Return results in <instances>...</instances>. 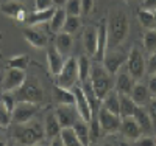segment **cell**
<instances>
[{"mask_svg": "<svg viewBox=\"0 0 156 146\" xmlns=\"http://www.w3.org/2000/svg\"><path fill=\"white\" fill-rule=\"evenodd\" d=\"M128 31H129L128 16L123 11H117L108 23V47L115 48L120 44H123V41L128 36Z\"/></svg>", "mask_w": 156, "mask_h": 146, "instance_id": "1", "label": "cell"}, {"mask_svg": "<svg viewBox=\"0 0 156 146\" xmlns=\"http://www.w3.org/2000/svg\"><path fill=\"white\" fill-rule=\"evenodd\" d=\"M89 81L92 84L95 95L103 100L109 90H112V75L106 72V69L100 64H92L89 75Z\"/></svg>", "mask_w": 156, "mask_h": 146, "instance_id": "2", "label": "cell"}, {"mask_svg": "<svg viewBox=\"0 0 156 146\" xmlns=\"http://www.w3.org/2000/svg\"><path fill=\"white\" fill-rule=\"evenodd\" d=\"M44 124H41L39 121H28L25 124H19V127L14 132V138L20 144H37L41 140H44Z\"/></svg>", "mask_w": 156, "mask_h": 146, "instance_id": "3", "label": "cell"}, {"mask_svg": "<svg viewBox=\"0 0 156 146\" xmlns=\"http://www.w3.org/2000/svg\"><path fill=\"white\" fill-rule=\"evenodd\" d=\"M78 83V64L73 56H69L64 61L62 69L56 75V86L62 89H72Z\"/></svg>", "mask_w": 156, "mask_h": 146, "instance_id": "4", "label": "cell"}, {"mask_svg": "<svg viewBox=\"0 0 156 146\" xmlns=\"http://www.w3.org/2000/svg\"><path fill=\"white\" fill-rule=\"evenodd\" d=\"M14 95L17 101H27V103H34V104H41L44 101V90L34 81H27L17 89L14 90Z\"/></svg>", "mask_w": 156, "mask_h": 146, "instance_id": "5", "label": "cell"}, {"mask_svg": "<svg viewBox=\"0 0 156 146\" xmlns=\"http://www.w3.org/2000/svg\"><path fill=\"white\" fill-rule=\"evenodd\" d=\"M126 72L131 75V78L134 81H139V79L145 75V59L142 56V53L139 48L133 47L129 50V53L126 55Z\"/></svg>", "mask_w": 156, "mask_h": 146, "instance_id": "6", "label": "cell"}, {"mask_svg": "<svg viewBox=\"0 0 156 146\" xmlns=\"http://www.w3.org/2000/svg\"><path fill=\"white\" fill-rule=\"evenodd\" d=\"M36 112H37V104L27 103V101H17L11 112V121L16 124H25L33 120Z\"/></svg>", "mask_w": 156, "mask_h": 146, "instance_id": "7", "label": "cell"}, {"mask_svg": "<svg viewBox=\"0 0 156 146\" xmlns=\"http://www.w3.org/2000/svg\"><path fill=\"white\" fill-rule=\"evenodd\" d=\"M125 61H126L125 51L119 50V47H115V48H112L109 51L106 50L105 56H103V59H101V65L106 69L108 73L115 75L117 72L122 69V65L125 64Z\"/></svg>", "mask_w": 156, "mask_h": 146, "instance_id": "8", "label": "cell"}, {"mask_svg": "<svg viewBox=\"0 0 156 146\" xmlns=\"http://www.w3.org/2000/svg\"><path fill=\"white\" fill-rule=\"evenodd\" d=\"M97 120L100 123L103 134H114V132L119 131L122 118H120V115H115V114L106 110L103 106H100V109L97 112Z\"/></svg>", "mask_w": 156, "mask_h": 146, "instance_id": "9", "label": "cell"}, {"mask_svg": "<svg viewBox=\"0 0 156 146\" xmlns=\"http://www.w3.org/2000/svg\"><path fill=\"white\" fill-rule=\"evenodd\" d=\"M25 79H27V73H25V70L8 67V70L3 73L2 89H3V92H14L25 83Z\"/></svg>", "mask_w": 156, "mask_h": 146, "instance_id": "10", "label": "cell"}, {"mask_svg": "<svg viewBox=\"0 0 156 146\" xmlns=\"http://www.w3.org/2000/svg\"><path fill=\"white\" fill-rule=\"evenodd\" d=\"M72 92H73V97H75V109L78 112V117L89 123L92 120L94 114H92V109H90V106H89V103H87V100L83 93L81 86H73Z\"/></svg>", "mask_w": 156, "mask_h": 146, "instance_id": "11", "label": "cell"}, {"mask_svg": "<svg viewBox=\"0 0 156 146\" xmlns=\"http://www.w3.org/2000/svg\"><path fill=\"white\" fill-rule=\"evenodd\" d=\"M0 12H3L5 16L17 19V20H25V6L20 0H5V2L0 5Z\"/></svg>", "mask_w": 156, "mask_h": 146, "instance_id": "12", "label": "cell"}, {"mask_svg": "<svg viewBox=\"0 0 156 146\" xmlns=\"http://www.w3.org/2000/svg\"><path fill=\"white\" fill-rule=\"evenodd\" d=\"M55 115L58 118L61 127H66V126H72L75 123L78 112L75 109V104H58Z\"/></svg>", "mask_w": 156, "mask_h": 146, "instance_id": "13", "label": "cell"}, {"mask_svg": "<svg viewBox=\"0 0 156 146\" xmlns=\"http://www.w3.org/2000/svg\"><path fill=\"white\" fill-rule=\"evenodd\" d=\"M119 131L122 132V135L128 140H137L140 135H142V131L137 124V121L131 117H123L120 120V127Z\"/></svg>", "mask_w": 156, "mask_h": 146, "instance_id": "14", "label": "cell"}, {"mask_svg": "<svg viewBox=\"0 0 156 146\" xmlns=\"http://www.w3.org/2000/svg\"><path fill=\"white\" fill-rule=\"evenodd\" d=\"M106 50H108V22L101 20V23L97 26V51L94 58L97 61H101Z\"/></svg>", "mask_w": 156, "mask_h": 146, "instance_id": "15", "label": "cell"}, {"mask_svg": "<svg viewBox=\"0 0 156 146\" xmlns=\"http://www.w3.org/2000/svg\"><path fill=\"white\" fill-rule=\"evenodd\" d=\"M55 8L56 6H51V8H47V9H34L33 12H28L25 16V23L28 26H37V25H42L45 22L50 20V17L53 16L55 12Z\"/></svg>", "mask_w": 156, "mask_h": 146, "instance_id": "16", "label": "cell"}, {"mask_svg": "<svg viewBox=\"0 0 156 146\" xmlns=\"http://www.w3.org/2000/svg\"><path fill=\"white\" fill-rule=\"evenodd\" d=\"M64 61H66V58L55 48V45L48 47V50H47V65H48V70H50L51 75L56 76L59 73V70L64 65Z\"/></svg>", "mask_w": 156, "mask_h": 146, "instance_id": "17", "label": "cell"}, {"mask_svg": "<svg viewBox=\"0 0 156 146\" xmlns=\"http://www.w3.org/2000/svg\"><path fill=\"white\" fill-rule=\"evenodd\" d=\"M134 79L131 78L128 72H117V81H115V90L119 92L120 95H129L134 86Z\"/></svg>", "mask_w": 156, "mask_h": 146, "instance_id": "18", "label": "cell"}, {"mask_svg": "<svg viewBox=\"0 0 156 146\" xmlns=\"http://www.w3.org/2000/svg\"><path fill=\"white\" fill-rule=\"evenodd\" d=\"M133 118L137 121L140 131H142V134H148V132H151L154 127L151 124V120H150V115L147 114V109H145V106H137L134 114H133Z\"/></svg>", "mask_w": 156, "mask_h": 146, "instance_id": "19", "label": "cell"}, {"mask_svg": "<svg viewBox=\"0 0 156 146\" xmlns=\"http://www.w3.org/2000/svg\"><path fill=\"white\" fill-rule=\"evenodd\" d=\"M23 37L28 41L30 45L36 47V48H45L47 47V36L39 31V30H33V26H30V28H25L23 30Z\"/></svg>", "mask_w": 156, "mask_h": 146, "instance_id": "20", "label": "cell"}, {"mask_svg": "<svg viewBox=\"0 0 156 146\" xmlns=\"http://www.w3.org/2000/svg\"><path fill=\"white\" fill-rule=\"evenodd\" d=\"M83 45H84L87 56H95V51H97V28L95 26H87L84 30Z\"/></svg>", "mask_w": 156, "mask_h": 146, "instance_id": "21", "label": "cell"}, {"mask_svg": "<svg viewBox=\"0 0 156 146\" xmlns=\"http://www.w3.org/2000/svg\"><path fill=\"white\" fill-rule=\"evenodd\" d=\"M129 97H131V100L136 103V106H145L150 101V98H151L150 92H148V87L144 86L142 83H137V81L134 83Z\"/></svg>", "mask_w": 156, "mask_h": 146, "instance_id": "22", "label": "cell"}, {"mask_svg": "<svg viewBox=\"0 0 156 146\" xmlns=\"http://www.w3.org/2000/svg\"><path fill=\"white\" fill-rule=\"evenodd\" d=\"M73 47V39H72V34L66 33V31H59L56 33V37H55V48L61 53V55L67 56L70 50Z\"/></svg>", "mask_w": 156, "mask_h": 146, "instance_id": "23", "label": "cell"}, {"mask_svg": "<svg viewBox=\"0 0 156 146\" xmlns=\"http://www.w3.org/2000/svg\"><path fill=\"white\" fill-rule=\"evenodd\" d=\"M73 131H75V134L78 137V140H80V144L81 146H87L90 143V135H89V123L84 121L83 118L78 117L75 123L72 124Z\"/></svg>", "mask_w": 156, "mask_h": 146, "instance_id": "24", "label": "cell"}, {"mask_svg": "<svg viewBox=\"0 0 156 146\" xmlns=\"http://www.w3.org/2000/svg\"><path fill=\"white\" fill-rule=\"evenodd\" d=\"M101 106L106 110L119 115V110H120V95H119V92H117L115 89L109 90L105 95V98L101 100Z\"/></svg>", "mask_w": 156, "mask_h": 146, "instance_id": "25", "label": "cell"}, {"mask_svg": "<svg viewBox=\"0 0 156 146\" xmlns=\"http://www.w3.org/2000/svg\"><path fill=\"white\" fill-rule=\"evenodd\" d=\"M81 89H83V93L90 106V109H92V114H97L98 109H100V106H101V100L95 95V92L92 89V84H90V81L87 79V81H83L81 83Z\"/></svg>", "mask_w": 156, "mask_h": 146, "instance_id": "26", "label": "cell"}, {"mask_svg": "<svg viewBox=\"0 0 156 146\" xmlns=\"http://www.w3.org/2000/svg\"><path fill=\"white\" fill-rule=\"evenodd\" d=\"M44 132H45V137H47L48 140H51V138H55V137L59 135L61 124H59V121H58L55 112H53V114H48V115L45 117V120H44Z\"/></svg>", "mask_w": 156, "mask_h": 146, "instance_id": "27", "label": "cell"}, {"mask_svg": "<svg viewBox=\"0 0 156 146\" xmlns=\"http://www.w3.org/2000/svg\"><path fill=\"white\" fill-rule=\"evenodd\" d=\"M67 19V12L62 6H56L55 8V12L53 16L50 17L48 23H50V31L51 33H59L62 31V26H64V22Z\"/></svg>", "mask_w": 156, "mask_h": 146, "instance_id": "28", "label": "cell"}, {"mask_svg": "<svg viewBox=\"0 0 156 146\" xmlns=\"http://www.w3.org/2000/svg\"><path fill=\"white\" fill-rule=\"evenodd\" d=\"M53 98L58 104H75V97L72 89H62L59 86H55Z\"/></svg>", "mask_w": 156, "mask_h": 146, "instance_id": "29", "label": "cell"}, {"mask_svg": "<svg viewBox=\"0 0 156 146\" xmlns=\"http://www.w3.org/2000/svg\"><path fill=\"white\" fill-rule=\"evenodd\" d=\"M76 64H78V81H87L89 75H90V69H92V62H90L89 56H80L76 58Z\"/></svg>", "mask_w": 156, "mask_h": 146, "instance_id": "30", "label": "cell"}, {"mask_svg": "<svg viewBox=\"0 0 156 146\" xmlns=\"http://www.w3.org/2000/svg\"><path fill=\"white\" fill-rule=\"evenodd\" d=\"M59 137L62 140V146H81L80 140H78L76 134L72 126H66V127H61L59 132Z\"/></svg>", "mask_w": 156, "mask_h": 146, "instance_id": "31", "label": "cell"}, {"mask_svg": "<svg viewBox=\"0 0 156 146\" xmlns=\"http://www.w3.org/2000/svg\"><path fill=\"white\" fill-rule=\"evenodd\" d=\"M120 95V93H119ZM136 103L131 100V97L129 95H120V110H119V115L120 118L123 117H131L136 110Z\"/></svg>", "mask_w": 156, "mask_h": 146, "instance_id": "32", "label": "cell"}, {"mask_svg": "<svg viewBox=\"0 0 156 146\" xmlns=\"http://www.w3.org/2000/svg\"><path fill=\"white\" fill-rule=\"evenodd\" d=\"M137 19L140 22V25L144 26V28H154V14H153V11L150 9H144V8H140L137 11Z\"/></svg>", "mask_w": 156, "mask_h": 146, "instance_id": "33", "label": "cell"}, {"mask_svg": "<svg viewBox=\"0 0 156 146\" xmlns=\"http://www.w3.org/2000/svg\"><path fill=\"white\" fill-rule=\"evenodd\" d=\"M144 47L148 55L156 51V28H148L144 34Z\"/></svg>", "mask_w": 156, "mask_h": 146, "instance_id": "34", "label": "cell"}, {"mask_svg": "<svg viewBox=\"0 0 156 146\" xmlns=\"http://www.w3.org/2000/svg\"><path fill=\"white\" fill-rule=\"evenodd\" d=\"M81 25V20H80V16H67L66 22H64V26H62V31H66L69 34H73Z\"/></svg>", "mask_w": 156, "mask_h": 146, "instance_id": "35", "label": "cell"}, {"mask_svg": "<svg viewBox=\"0 0 156 146\" xmlns=\"http://www.w3.org/2000/svg\"><path fill=\"white\" fill-rule=\"evenodd\" d=\"M30 59L28 56L25 55H17V56H12L8 59V67H12V69H20V70H25L28 65Z\"/></svg>", "mask_w": 156, "mask_h": 146, "instance_id": "36", "label": "cell"}, {"mask_svg": "<svg viewBox=\"0 0 156 146\" xmlns=\"http://www.w3.org/2000/svg\"><path fill=\"white\" fill-rule=\"evenodd\" d=\"M64 9L67 16H81V0H66Z\"/></svg>", "mask_w": 156, "mask_h": 146, "instance_id": "37", "label": "cell"}, {"mask_svg": "<svg viewBox=\"0 0 156 146\" xmlns=\"http://www.w3.org/2000/svg\"><path fill=\"white\" fill-rule=\"evenodd\" d=\"M2 103L5 104V107H6L9 112H12V109H14V106H16V103H17L14 92H2Z\"/></svg>", "mask_w": 156, "mask_h": 146, "instance_id": "38", "label": "cell"}, {"mask_svg": "<svg viewBox=\"0 0 156 146\" xmlns=\"http://www.w3.org/2000/svg\"><path fill=\"white\" fill-rule=\"evenodd\" d=\"M11 124V112L5 107V104L0 100V127H6Z\"/></svg>", "mask_w": 156, "mask_h": 146, "instance_id": "39", "label": "cell"}, {"mask_svg": "<svg viewBox=\"0 0 156 146\" xmlns=\"http://www.w3.org/2000/svg\"><path fill=\"white\" fill-rule=\"evenodd\" d=\"M101 134V127H100V123L97 118L92 117V120L89 121V135H90V141L92 140H97Z\"/></svg>", "mask_w": 156, "mask_h": 146, "instance_id": "40", "label": "cell"}, {"mask_svg": "<svg viewBox=\"0 0 156 146\" xmlns=\"http://www.w3.org/2000/svg\"><path fill=\"white\" fill-rule=\"evenodd\" d=\"M145 109H147V114L150 115V120H151L153 127H156V97L150 98V101L145 104Z\"/></svg>", "mask_w": 156, "mask_h": 146, "instance_id": "41", "label": "cell"}, {"mask_svg": "<svg viewBox=\"0 0 156 146\" xmlns=\"http://www.w3.org/2000/svg\"><path fill=\"white\" fill-rule=\"evenodd\" d=\"M145 72L148 75H156V51L148 56V61L145 62Z\"/></svg>", "mask_w": 156, "mask_h": 146, "instance_id": "42", "label": "cell"}, {"mask_svg": "<svg viewBox=\"0 0 156 146\" xmlns=\"http://www.w3.org/2000/svg\"><path fill=\"white\" fill-rule=\"evenodd\" d=\"M33 5H34V9H47V8L55 6L51 0H33Z\"/></svg>", "mask_w": 156, "mask_h": 146, "instance_id": "43", "label": "cell"}, {"mask_svg": "<svg viewBox=\"0 0 156 146\" xmlns=\"http://www.w3.org/2000/svg\"><path fill=\"white\" fill-rule=\"evenodd\" d=\"M94 9V0H81V14H90Z\"/></svg>", "mask_w": 156, "mask_h": 146, "instance_id": "44", "label": "cell"}, {"mask_svg": "<svg viewBox=\"0 0 156 146\" xmlns=\"http://www.w3.org/2000/svg\"><path fill=\"white\" fill-rule=\"evenodd\" d=\"M136 144H139V146H153V144H156V138H153V137H144V138H137L136 140Z\"/></svg>", "mask_w": 156, "mask_h": 146, "instance_id": "45", "label": "cell"}, {"mask_svg": "<svg viewBox=\"0 0 156 146\" xmlns=\"http://www.w3.org/2000/svg\"><path fill=\"white\" fill-rule=\"evenodd\" d=\"M148 92L151 97H156V75H150V81H148Z\"/></svg>", "mask_w": 156, "mask_h": 146, "instance_id": "46", "label": "cell"}, {"mask_svg": "<svg viewBox=\"0 0 156 146\" xmlns=\"http://www.w3.org/2000/svg\"><path fill=\"white\" fill-rule=\"evenodd\" d=\"M142 8L154 11L156 9V0H144V2H142Z\"/></svg>", "mask_w": 156, "mask_h": 146, "instance_id": "47", "label": "cell"}, {"mask_svg": "<svg viewBox=\"0 0 156 146\" xmlns=\"http://www.w3.org/2000/svg\"><path fill=\"white\" fill-rule=\"evenodd\" d=\"M53 2L55 6H64V3H66V0H51Z\"/></svg>", "mask_w": 156, "mask_h": 146, "instance_id": "48", "label": "cell"}, {"mask_svg": "<svg viewBox=\"0 0 156 146\" xmlns=\"http://www.w3.org/2000/svg\"><path fill=\"white\" fill-rule=\"evenodd\" d=\"M2 83H3V73L0 72V87H2Z\"/></svg>", "mask_w": 156, "mask_h": 146, "instance_id": "49", "label": "cell"}, {"mask_svg": "<svg viewBox=\"0 0 156 146\" xmlns=\"http://www.w3.org/2000/svg\"><path fill=\"white\" fill-rule=\"evenodd\" d=\"M153 14H154V28H156V9L153 11Z\"/></svg>", "mask_w": 156, "mask_h": 146, "instance_id": "50", "label": "cell"}, {"mask_svg": "<svg viewBox=\"0 0 156 146\" xmlns=\"http://www.w3.org/2000/svg\"><path fill=\"white\" fill-rule=\"evenodd\" d=\"M2 92H3V90H0V100H2Z\"/></svg>", "mask_w": 156, "mask_h": 146, "instance_id": "51", "label": "cell"}, {"mask_svg": "<svg viewBox=\"0 0 156 146\" xmlns=\"http://www.w3.org/2000/svg\"><path fill=\"white\" fill-rule=\"evenodd\" d=\"M27 2H30V3H33V0H27Z\"/></svg>", "mask_w": 156, "mask_h": 146, "instance_id": "52", "label": "cell"}]
</instances>
